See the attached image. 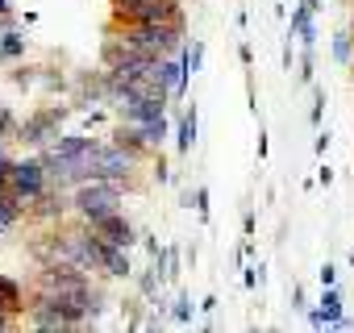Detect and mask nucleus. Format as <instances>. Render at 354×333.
<instances>
[{"label": "nucleus", "instance_id": "1", "mask_svg": "<svg viewBox=\"0 0 354 333\" xmlns=\"http://www.w3.org/2000/svg\"><path fill=\"white\" fill-rule=\"evenodd\" d=\"M121 188H125V184H117V180H88V184H80V188L71 192V209H75V217L88 221V225L104 221L109 213L121 209Z\"/></svg>", "mask_w": 354, "mask_h": 333}, {"label": "nucleus", "instance_id": "2", "mask_svg": "<svg viewBox=\"0 0 354 333\" xmlns=\"http://www.w3.org/2000/svg\"><path fill=\"white\" fill-rule=\"evenodd\" d=\"M9 192H13L17 200H26V204L42 200V196L50 192V175H46V162H42V154H34V158H13Z\"/></svg>", "mask_w": 354, "mask_h": 333}, {"label": "nucleus", "instance_id": "3", "mask_svg": "<svg viewBox=\"0 0 354 333\" xmlns=\"http://www.w3.org/2000/svg\"><path fill=\"white\" fill-rule=\"evenodd\" d=\"M67 113L71 108H63V104H50V108H38V113H30L21 125H17V137L26 142V146H50L59 133H63V121H67Z\"/></svg>", "mask_w": 354, "mask_h": 333}, {"label": "nucleus", "instance_id": "4", "mask_svg": "<svg viewBox=\"0 0 354 333\" xmlns=\"http://www.w3.org/2000/svg\"><path fill=\"white\" fill-rule=\"evenodd\" d=\"M138 162H142V158L129 154L125 146H117V142H100L96 162H92V180H117V184H129V175H133V166H138Z\"/></svg>", "mask_w": 354, "mask_h": 333}, {"label": "nucleus", "instance_id": "5", "mask_svg": "<svg viewBox=\"0 0 354 333\" xmlns=\"http://www.w3.org/2000/svg\"><path fill=\"white\" fill-rule=\"evenodd\" d=\"M92 229H96V234H100L104 242H113V246H125V250H129V246L138 242V229H133V221H129V217H125L121 209H117V213H109L104 221H96Z\"/></svg>", "mask_w": 354, "mask_h": 333}, {"label": "nucleus", "instance_id": "6", "mask_svg": "<svg viewBox=\"0 0 354 333\" xmlns=\"http://www.w3.org/2000/svg\"><path fill=\"white\" fill-rule=\"evenodd\" d=\"M342 316H346V312H342V296H337V283H333V287L321 292V308L308 312V325H313V329H325V325H337Z\"/></svg>", "mask_w": 354, "mask_h": 333}, {"label": "nucleus", "instance_id": "7", "mask_svg": "<svg viewBox=\"0 0 354 333\" xmlns=\"http://www.w3.org/2000/svg\"><path fill=\"white\" fill-rule=\"evenodd\" d=\"M100 271L113 275V279H129V275H133V267H129V250L104 242V246H100Z\"/></svg>", "mask_w": 354, "mask_h": 333}, {"label": "nucleus", "instance_id": "8", "mask_svg": "<svg viewBox=\"0 0 354 333\" xmlns=\"http://www.w3.org/2000/svg\"><path fill=\"white\" fill-rule=\"evenodd\" d=\"M113 142H117V146H125V150H129V154H138V158H146V154L154 150V146L146 142L142 125H133V121H121V125L113 129Z\"/></svg>", "mask_w": 354, "mask_h": 333}, {"label": "nucleus", "instance_id": "9", "mask_svg": "<svg viewBox=\"0 0 354 333\" xmlns=\"http://www.w3.org/2000/svg\"><path fill=\"white\" fill-rule=\"evenodd\" d=\"M196 129H201V113H196V104H192V108L180 113V129H175V150H180V154H192Z\"/></svg>", "mask_w": 354, "mask_h": 333}, {"label": "nucleus", "instance_id": "10", "mask_svg": "<svg viewBox=\"0 0 354 333\" xmlns=\"http://www.w3.org/2000/svg\"><path fill=\"white\" fill-rule=\"evenodd\" d=\"M0 308H5L9 316H17V312L30 308V304H26V287H21L17 279H9V275H0Z\"/></svg>", "mask_w": 354, "mask_h": 333}, {"label": "nucleus", "instance_id": "11", "mask_svg": "<svg viewBox=\"0 0 354 333\" xmlns=\"http://www.w3.org/2000/svg\"><path fill=\"white\" fill-rule=\"evenodd\" d=\"M26 213H30V204H26V200H17L13 192H0V238H5V234L26 217Z\"/></svg>", "mask_w": 354, "mask_h": 333}, {"label": "nucleus", "instance_id": "12", "mask_svg": "<svg viewBox=\"0 0 354 333\" xmlns=\"http://www.w3.org/2000/svg\"><path fill=\"white\" fill-rule=\"evenodd\" d=\"M0 50L9 55V63H13V59H26V50H30V38H26L17 26H9V30H0Z\"/></svg>", "mask_w": 354, "mask_h": 333}, {"label": "nucleus", "instance_id": "13", "mask_svg": "<svg viewBox=\"0 0 354 333\" xmlns=\"http://www.w3.org/2000/svg\"><path fill=\"white\" fill-rule=\"evenodd\" d=\"M142 133H146V142L158 150V146L167 142V117H154V121H146V125H142Z\"/></svg>", "mask_w": 354, "mask_h": 333}, {"label": "nucleus", "instance_id": "14", "mask_svg": "<svg viewBox=\"0 0 354 333\" xmlns=\"http://www.w3.org/2000/svg\"><path fill=\"white\" fill-rule=\"evenodd\" d=\"M333 59H337L342 67L354 59V34H337V38H333Z\"/></svg>", "mask_w": 354, "mask_h": 333}, {"label": "nucleus", "instance_id": "15", "mask_svg": "<svg viewBox=\"0 0 354 333\" xmlns=\"http://www.w3.org/2000/svg\"><path fill=\"white\" fill-rule=\"evenodd\" d=\"M184 63H188V75H196L201 67H205V42L196 38L192 46H184Z\"/></svg>", "mask_w": 354, "mask_h": 333}, {"label": "nucleus", "instance_id": "16", "mask_svg": "<svg viewBox=\"0 0 354 333\" xmlns=\"http://www.w3.org/2000/svg\"><path fill=\"white\" fill-rule=\"evenodd\" d=\"M171 316L180 321V325H192V300H188V296H175V304H171Z\"/></svg>", "mask_w": 354, "mask_h": 333}, {"label": "nucleus", "instance_id": "17", "mask_svg": "<svg viewBox=\"0 0 354 333\" xmlns=\"http://www.w3.org/2000/svg\"><path fill=\"white\" fill-rule=\"evenodd\" d=\"M17 125H21V121H17V113H13L9 104H0V133L13 137V133H17Z\"/></svg>", "mask_w": 354, "mask_h": 333}, {"label": "nucleus", "instance_id": "18", "mask_svg": "<svg viewBox=\"0 0 354 333\" xmlns=\"http://www.w3.org/2000/svg\"><path fill=\"white\" fill-rule=\"evenodd\" d=\"M150 175H154L158 184H167V180H171V166H167V158H162V154H154V158H150Z\"/></svg>", "mask_w": 354, "mask_h": 333}, {"label": "nucleus", "instance_id": "19", "mask_svg": "<svg viewBox=\"0 0 354 333\" xmlns=\"http://www.w3.org/2000/svg\"><path fill=\"white\" fill-rule=\"evenodd\" d=\"M321 113H325V92L317 88V92H313V108H308V121H313V125H321Z\"/></svg>", "mask_w": 354, "mask_h": 333}, {"label": "nucleus", "instance_id": "20", "mask_svg": "<svg viewBox=\"0 0 354 333\" xmlns=\"http://www.w3.org/2000/svg\"><path fill=\"white\" fill-rule=\"evenodd\" d=\"M9 175H13V158L0 154V192H9Z\"/></svg>", "mask_w": 354, "mask_h": 333}, {"label": "nucleus", "instance_id": "21", "mask_svg": "<svg viewBox=\"0 0 354 333\" xmlns=\"http://www.w3.org/2000/svg\"><path fill=\"white\" fill-rule=\"evenodd\" d=\"M192 209H196L201 221H209V188H196V204H192Z\"/></svg>", "mask_w": 354, "mask_h": 333}, {"label": "nucleus", "instance_id": "22", "mask_svg": "<svg viewBox=\"0 0 354 333\" xmlns=\"http://www.w3.org/2000/svg\"><path fill=\"white\" fill-rule=\"evenodd\" d=\"M317 279H321V287H333V283H337V271H333V263H325V267L317 271Z\"/></svg>", "mask_w": 354, "mask_h": 333}, {"label": "nucleus", "instance_id": "23", "mask_svg": "<svg viewBox=\"0 0 354 333\" xmlns=\"http://www.w3.org/2000/svg\"><path fill=\"white\" fill-rule=\"evenodd\" d=\"M300 46H317V26H313V21L300 30Z\"/></svg>", "mask_w": 354, "mask_h": 333}, {"label": "nucleus", "instance_id": "24", "mask_svg": "<svg viewBox=\"0 0 354 333\" xmlns=\"http://www.w3.org/2000/svg\"><path fill=\"white\" fill-rule=\"evenodd\" d=\"M292 308H308V300H304V287H300V283H292Z\"/></svg>", "mask_w": 354, "mask_h": 333}, {"label": "nucleus", "instance_id": "25", "mask_svg": "<svg viewBox=\"0 0 354 333\" xmlns=\"http://www.w3.org/2000/svg\"><path fill=\"white\" fill-rule=\"evenodd\" d=\"M238 59H242V67H250V63H254V50H250V42H242V46H238Z\"/></svg>", "mask_w": 354, "mask_h": 333}, {"label": "nucleus", "instance_id": "26", "mask_svg": "<svg viewBox=\"0 0 354 333\" xmlns=\"http://www.w3.org/2000/svg\"><path fill=\"white\" fill-rule=\"evenodd\" d=\"M317 184H321V188H329V184H333V171H329V166H321V171H317Z\"/></svg>", "mask_w": 354, "mask_h": 333}, {"label": "nucleus", "instance_id": "27", "mask_svg": "<svg viewBox=\"0 0 354 333\" xmlns=\"http://www.w3.org/2000/svg\"><path fill=\"white\" fill-rule=\"evenodd\" d=\"M242 234H246V238L254 234V213H250V209H246V217H242Z\"/></svg>", "mask_w": 354, "mask_h": 333}, {"label": "nucleus", "instance_id": "28", "mask_svg": "<svg viewBox=\"0 0 354 333\" xmlns=\"http://www.w3.org/2000/svg\"><path fill=\"white\" fill-rule=\"evenodd\" d=\"M325 150H329V129H325V133H317V154H325Z\"/></svg>", "mask_w": 354, "mask_h": 333}, {"label": "nucleus", "instance_id": "29", "mask_svg": "<svg viewBox=\"0 0 354 333\" xmlns=\"http://www.w3.org/2000/svg\"><path fill=\"white\" fill-rule=\"evenodd\" d=\"M0 13H13V0H0Z\"/></svg>", "mask_w": 354, "mask_h": 333}, {"label": "nucleus", "instance_id": "30", "mask_svg": "<svg viewBox=\"0 0 354 333\" xmlns=\"http://www.w3.org/2000/svg\"><path fill=\"white\" fill-rule=\"evenodd\" d=\"M5 142H9V137H5V133H0V154H5Z\"/></svg>", "mask_w": 354, "mask_h": 333}, {"label": "nucleus", "instance_id": "31", "mask_svg": "<svg viewBox=\"0 0 354 333\" xmlns=\"http://www.w3.org/2000/svg\"><path fill=\"white\" fill-rule=\"evenodd\" d=\"M5 63H9V55H5V50H0V67H5Z\"/></svg>", "mask_w": 354, "mask_h": 333}, {"label": "nucleus", "instance_id": "32", "mask_svg": "<svg viewBox=\"0 0 354 333\" xmlns=\"http://www.w3.org/2000/svg\"><path fill=\"white\" fill-rule=\"evenodd\" d=\"M350 26H354V21H350Z\"/></svg>", "mask_w": 354, "mask_h": 333}]
</instances>
